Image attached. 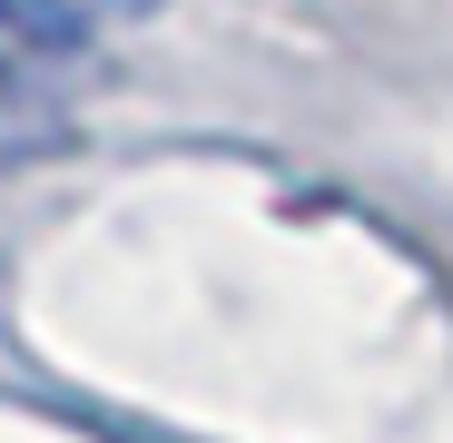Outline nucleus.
Listing matches in <instances>:
<instances>
[{
	"instance_id": "f257e3e1",
	"label": "nucleus",
	"mask_w": 453,
	"mask_h": 443,
	"mask_svg": "<svg viewBox=\"0 0 453 443\" xmlns=\"http://www.w3.org/2000/svg\"><path fill=\"white\" fill-rule=\"evenodd\" d=\"M99 0H0V50L11 59H80L99 40Z\"/></svg>"
},
{
	"instance_id": "7ed1b4c3",
	"label": "nucleus",
	"mask_w": 453,
	"mask_h": 443,
	"mask_svg": "<svg viewBox=\"0 0 453 443\" xmlns=\"http://www.w3.org/2000/svg\"><path fill=\"white\" fill-rule=\"evenodd\" d=\"M109 20H138V11H168V0H99Z\"/></svg>"
},
{
	"instance_id": "f03ea898",
	"label": "nucleus",
	"mask_w": 453,
	"mask_h": 443,
	"mask_svg": "<svg viewBox=\"0 0 453 443\" xmlns=\"http://www.w3.org/2000/svg\"><path fill=\"white\" fill-rule=\"evenodd\" d=\"M69 138V118H59V99L30 80V69L0 50V168H30V158H50V148Z\"/></svg>"
}]
</instances>
